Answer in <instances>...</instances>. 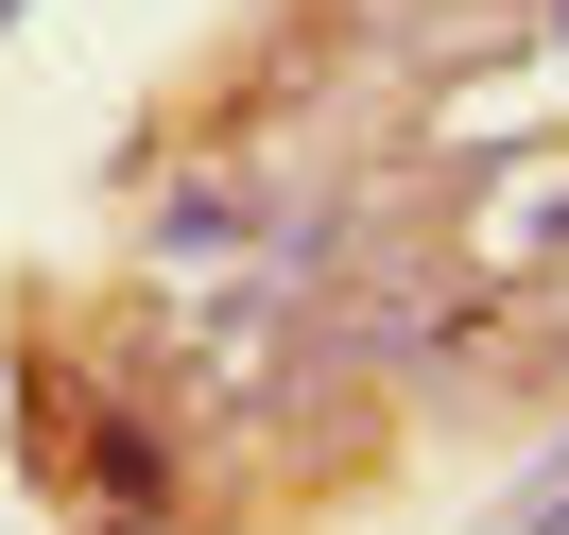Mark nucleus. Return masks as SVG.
I'll list each match as a JSON object with an SVG mask.
<instances>
[{
    "label": "nucleus",
    "instance_id": "f257e3e1",
    "mask_svg": "<svg viewBox=\"0 0 569 535\" xmlns=\"http://www.w3.org/2000/svg\"><path fill=\"white\" fill-rule=\"evenodd\" d=\"M500 535H569V449H552V466L518 484V518H500Z\"/></svg>",
    "mask_w": 569,
    "mask_h": 535
},
{
    "label": "nucleus",
    "instance_id": "f03ea898",
    "mask_svg": "<svg viewBox=\"0 0 569 535\" xmlns=\"http://www.w3.org/2000/svg\"><path fill=\"white\" fill-rule=\"evenodd\" d=\"M18 18H36V0H0V36H18Z\"/></svg>",
    "mask_w": 569,
    "mask_h": 535
}]
</instances>
